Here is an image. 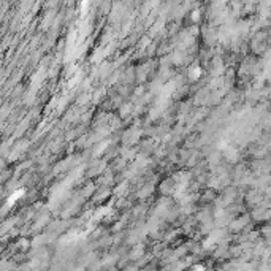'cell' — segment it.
Returning <instances> with one entry per match:
<instances>
[{
	"label": "cell",
	"instance_id": "6da1fadb",
	"mask_svg": "<svg viewBox=\"0 0 271 271\" xmlns=\"http://www.w3.org/2000/svg\"><path fill=\"white\" fill-rule=\"evenodd\" d=\"M190 76H192V78H198V76H200V68L192 70V71H190Z\"/></svg>",
	"mask_w": 271,
	"mask_h": 271
}]
</instances>
